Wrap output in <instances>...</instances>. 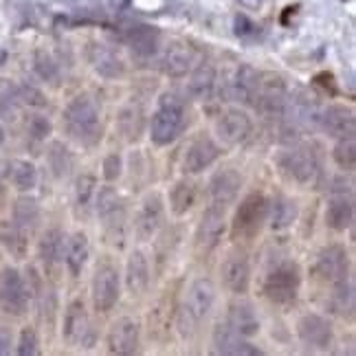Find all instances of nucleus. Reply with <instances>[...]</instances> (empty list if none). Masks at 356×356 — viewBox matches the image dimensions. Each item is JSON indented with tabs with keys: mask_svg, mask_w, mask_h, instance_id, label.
<instances>
[{
	"mask_svg": "<svg viewBox=\"0 0 356 356\" xmlns=\"http://www.w3.org/2000/svg\"><path fill=\"white\" fill-rule=\"evenodd\" d=\"M297 337L308 350L325 352L334 343V327L325 317L317 312H306L301 314L297 321Z\"/></svg>",
	"mask_w": 356,
	"mask_h": 356,
	"instance_id": "ddd939ff",
	"label": "nucleus"
},
{
	"mask_svg": "<svg viewBox=\"0 0 356 356\" xmlns=\"http://www.w3.org/2000/svg\"><path fill=\"white\" fill-rule=\"evenodd\" d=\"M187 126L185 104L176 92H163L159 108L149 119V139L154 145L165 147L183 134Z\"/></svg>",
	"mask_w": 356,
	"mask_h": 356,
	"instance_id": "f03ea898",
	"label": "nucleus"
},
{
	"mask_svg": "<svg viewBox=\"0 0 356 356\" xmlns=\"http://www.w3.org/2000/svg\"><path fill=\"white\" fill-rule=\"evenodd\" d=\"M240 189H242V176L234 168L218 170L211 176V181H209L211 202L222 204V207H227V204H231V202H236Z\"/></svg>",
	"mask_w": 356,
	"mask_h": 356,
	"instance_id": "b1692460",
	"label": "nucleus"
},
{
	"mask_svg": "<svg viewBox=\"0 0 356 356\" xmlns=\"http://www.w3.org/2000/svg\"><path fill=\"white\" fill-rule=\"evenodd\" d=\"M121 170H123V161H121V156L117 152H111L104 159V178L108 183L119 181Z\"/></svg>",
	"mask_w": 356,
	"mask_h": 356,
	"instance_id": "de8ad7c7",
	"label": "nucleus"
},
{
	"mask_svg": "<svg viewBox=\"0 0 356 356\" xmlns=\"http://www.w3.org/2000/svg\"><path fill=\"white\" fill-rule=\"evenodd\" d=\"M16 352L20 356H35V354H40V339H38L33 327H29V325L22 327V332L18 337V348H16Z\"/></svg>",
	"mask_w": 356,
	"mask_h": 356,
	"instance_id": "c03bdc74",
	"label": "nucleus"
},
{
	"mask_svg": "<svg viewBox=\"0 0 356 356\" xmlns=\"http://www.w3.org/2000/svg\"><path fill=\"white\" fill-rule=\"evenodd\" d=\"M62 126L73 141H77L84 147L97 145L102 139L99 111L86 95H77L75 99L66 104L64 113H62Z\"/></svg>",
	"mask_w": 356,
	"mask_h": 356,
	"instance_id": "f257e3e1",
	"label": "nucleus"
},
{
	"mask_svg": "<svg viewBox=\"0 0 356 356\" xmlns=\"http://www.w3.org/2000/svg\"><path fill=\"white\" fill-rule=\"evenodd\" d=\"M196 62V51L185 40H174L163 53V71L170 77H185Z\"/></svg>",
	"mask_w": 356,
	"mask_h": 356,
	"instance_id": "393cba45",
	"label": "nucleus"
},
{
	"mask_svg": "<svg viewBox=\"0 0 356 356\" xmlns=\"http://www.w3.org/2000/svg\"><path fill=\"white\" fill-rule=\"evenodd\" d=\"M297 202L284 194H275L268 200V216L266 220L273 231H284L295 225L297 220Z\"/></svg>",
	"mask_w": 356,
	"mask_h": 356,
	"instance_id": "c756f323",
	"label": "nucleus"
},
{
	"mask_svg": "<svg viewBox=\"0 0 356 356\" xmlns=\"http://www.w3.org/2000/svg\"><path fill=\"white\" fill-rule=\"evenodd\" d=\"M11 346H13V337H11V330L7 325H0V356H5L11 352Z\"/></svg>",
	"mask_w": 356,
	"mask_h": 356,
	"instance_id": "8fccbe9b",
	"label": "nucleus"
},
{
	"mask_svg": "<svg viewBox=\"0 0 356 356\" xmlns=\"http://www.w3.org/2000/svg\"><path fill=\"white\" fill-rule=\"evenodd\" d=\"M220 282H222V289L234 295L249 293L251 262H249V257H246V253L234 251L225 257V262L220 264Z\"/></svg>",
	"mask_w": 356,
	"mask_h": 356,
	"instance_id": "dca6fc26",
	"label": "nucleus"
},
{
	"mask_svg": "<svg viewBox=\"0 0 356 356\" xmlns=\"http://www.w3.org/2000/svg\"><path fill=\"white\" fill-rule=\"evenodd\" d=\"M240 3L244 7H249V9H257V7H262L264 5V0H240Z\"/></svg>",
	"mask_w": 356,
	"mask_h": 356,
	"instance_id": "603ef678",
	"label": "nucleus"
},
{
	"mask_svg": "<svg viewBox=\"0 0 356 356\" xmlns=\"http://www.w3.org/2000/svg\"><path fill=\"white\" fill-rule=\"evenodd\" d=\"M0 242H3L5 249L16 257V259H24L26 251H29V242H26V231H22L16 225H9L0 231Z\"/></svg>",
	"mask_w": 356,
	"mask_h": 356,
	"instance_id": "ea45409f",
	"label": "nucleus"
},
{
	"mask_svg": "<svg viewBox=\"0 0 356 356\" xmlns=\"http://www.w3.org/2000/svg\"><path fill=\"white\" fill-rule=\"evenodd\" d=\"M5 139H7V134H5V128H3V126H0V147H3V145H5Z\"/></svg>",
	"mask_w": 356,
	"mask_h": 356,
	"instance_id": "864d4df0",
	"label": "nucleus"
},
{
	"mask_svg": "<svg viewBox=\"0 0 356 356\" xmlns=\"http://www.w3.org/2000/svg\"><path fill=\"white\" fill-rule=\"evenodd\" d=\"M332 159L343 172H352L356 165V145L354 136H346V139H337V145L332 149Z\"/></svg>",
	"mask_w": 356,
	"mask_h": 356,
	"instance_id": "79ce46f5",
	"label": "nucleus"
},
{
	"mask_svg": "<svg viewBox=\"0 0 356 356\" xmlns=\"http://www.w3.org/2000/svg\"><path fill=\"white\" fill-rule=\"evenodd\" d=\"M26 130H29L31 139H35V141H47L49 136H51V132H53V126H51L49 117H44V115H33L29 119V126H26Z\"/></svg>",
	"mask_w": 356,
	"mask_h": 356,
	"instance_id": "a18cd8bd",
	"label": "nucleus"
},
{
	"mask_svg": "<svg viewBox=\"0 0 356 356\" xmlns=\"http://www.w3.org/2000/svg\"><path fill=\"white\" fill-rule=\"evenodd\" d=\"M222 149L209 134H198L194 141L189 143L187 152L183 156V170L187 174H200L207 168H211L213 163L220 159Z\"/></svg>",
	"mask_w": 356,
	"mask_h": 356,
	"instance_id": "a211bd4d",
	"label": "nucleus"
},
{
	"mask_svg": "<svg viewBox=\"0 0 356 356\" xmlns=\"http://www.w3.org/2000/svg\"><path fill=\"white\" fill-rule=\"evenodd\" d=\"M9 181L18 191H31L38 185V170L33 163L16 159L9 163Z\"/></svg>",
	"mask_w": 356,
	"mask_h": 356,
	"instance_id": "4c0bfd02",
	"label": "nucleus"
},
{
	"mask_svg": "<svg viewBox=\"0 0 356 356\" xmlns=\"http://www.w3.org/2000/svg\"><path fill=\"white\" fill-rule=\"evenodd\" d=\"M354 222V196H352V185H337L332 187L330 200L325 207V225L337 234H343Z\"/></svg>",
	"mask_w": 356,
	"mask_h": 356,
	"instance_id": "2eb2a0df",
	"label": "nucleus"
},
{
	"mask_svg": "<svg viewBox=\"0 0 356 356\" xmlns=\"http://www.w3.org/2000/svg\"><path fill=\"white\" fill-rule=\"evenodd\" d=\"M90 291H92L90 295H92L95 310L97 312L113 310L121 297V273L117 264H113L111 259H102V262L95 266Z\"/></svg>",
	"mask_w": 356,
	"mask_h": 356,
	"instance_id": "6e6552de",
	"label": "nucleus"
},
{
	"mask_svg": "<svg viewBox=\"0 0 356 356\" xmlns=\"http://www.w3.org/2000/svg\"><path fill=\"white\" fill-rule=\"evenodd\" d=\"M18 99L26 106H31V108H44L49 104V99L44 97V92L31 86V84H22L18 88Z\"/></svg>",
	"mask_w": 356,
	"mask_h": 356,
	"instance_id": "49530a36",
	"label": "nucleus"
},
{
	"mask_svg": "<svg viewBox=\"0 0 356 356\" xmlns=\"http://www.w3.org/2000/svg\"><path fill=\"white\" fill-rule=\"evenodd\" d=\"M301 289V268L293 259H282L273 266L262 284L266 299L275 306H291Z\"/></svg>",
	"mask_w": 356,
	"mask_h": 356,
	"instance_id": "39448f33",
	"label": "nucleus"
},
{
	"mask_svg": "<svg viewBox=\"0 0 356 356\" xmlns=\"http://www.w3.org/2000/svg\"><path fill=\"white\" fill-rule=\"evenodd\" d=\"M106 343H108V352L111 354H119V356L136 354L141 346L139 323L130 317H119L117 321H113L111 330H108Z\"/></svg>",
	"mask_w": 356,
	"mask_h": 356,
	"instance_id": "f3484780",
	"label": "nucleus"
},
{
	"mask_svg": "<svg viewBox=\"0 0 356 356\" xmlns=\"http://www.w3.org/2000/svg\"><path fill=\"white\" fill-rule=\"evenodd\" d=\"M227 231V207L211 202L207 209L202 211L200 222L196 229V246L202 253H211Z\"/></svg>",
	"mask_w": 356,
	"mask_h": 356,
	"instance_id": "4468645a",
	"label": "nucleus"
},
{
	"mask_svg": "<svg viewBox=\"0 0 356 356\" xmlns=\"http://www.w3.org/2000/svg\"><path fill=\"white\" fill-rule=\"evenodd\" d=\"M257 79H259V73L251 64H240L236 68V73L231 75V79H229L227 95L234 102L253 108L255 97H257Z\"/></svg>",
	"mask_w": 356,
	"mask_h": 356,
	"instance_id": "4be33fe9",
	"label": "nucleus"
},
{
	"mask_svg": "<svg viewBox=\"0 0 356 356\" xmlns=\"http://www.w3.org/2000/svg\"><path fill=\"white\" fill-rule=\"evenodd\" d=\"M95 196H97V178L92 174H81L75 181V209L81 213H88L92 207Z\"/></svg>",
	"mask_w": 356,
	"mask_h": 356,
	"instance_id": "58836bf2",
	"label": "nucleus"
},
{
	"mask_svg": "<svg viewBox=\"0 0 356 356\" xmlns=\"http://www.w3.org/2000/svg\"><path fill=\"white\" fill-rule=\"evenodd\" d=\"M277 163L282 172L301 187H314L323 176L321 154L317 152V147L310 143L286 149V152L280 154Z\"/></svg>",
	"mask_w": 356,
	"mask_h": 356,
	"instance_id": "20e7f679",
	"label": "nucleus"
},
{
	"mask_svg": "<svg viewBox=\"0 0 356 356\" xmlns=\"http://www.w3.org/2000/svg\"><path fill=\"white\" fill-rule=\"evenodd\" d=\"M227 323L234 327V330L246 339H251L259 332V317L255 308L249 304V301H234L229 306V314H227Z\"/></svg>",
	"mask_w": 356,
	"mask_h": 356,
	"instance_id": "c85d7f7f",
	"label": "nucleus"
},
{
	"mask_svg": "<svg viewBox=\"0 0 356 356\" xmlns=\"http://www.w3.org/2000/svg\"><path fill=\"white\" fill-rule=\"evenodd\" d=\"M165 225V202L159 191H149L141 200L139 209L134 216V236L139 242H149L161 227Z\"/></svg>",
	"mask_w": 356,
	"mask_h": 356,
	"instance_id": "9b49d317",
	"label": "nucleus"
},
{
	"mask_svg": "<svg viewBox=\"0 0 356 356\" xmlns=\"http://www.w3.org/2000/svg\"><path fill=\"white\" fill-rule=\"evenodd\" d=\"M119 126L128 139H139V134L143 132V113L134 106L126 108L119 117Z\"/></svg>",
	"mask_w": 356,
	"mask_h": 356,
	"instance_id": "37998d69",
	"label": "nucleus"
},
{
	"mask_svg": "<svg viewBox=\"0 0 356 356\" xmlns=\"http://www.w3.org/2000/svg\"><path fill=\"white\" fill-rule=\"evenodd\" d=\"M62 339L73 348H92L95 343V327L86 312V304L81 299H73L66 306Z\"/></svg>",
	"mask_w": 356,
	"mask_h": 356,
	"instance_id": "9d476101",
	"label": "nucleus"
},
{
	"mask_svg": "<svg viewBox=\"0 0 356 356\" xmlns=\"http://www.w3.org/2000/svg\"><path fill=\"white\" fill-rule=\"evenodd\" d=\"M289 99V88L286 81L277 73H259L257 79V97H255V111L266 117H280L284 111V104Z\"/></svg>",
	"mask_w": 356,
	"mask_h": 356,
	"instance_id": "f8f14e48",
	"label": "nucleus"
},
{
	"mask_svg": "<svg viewBox=\"0 0 356 356\" xmlns=\"http://www.w3.org/2000/svg\"><path fill=\"white\" fill-rule=\"evenodd\" d=\"M268 216V198L259 191H251L242 198L231 222L234 240H253L262 231Z\"/></svg>",
	"mask_w": 356,
	"mask_h": 356,
	"instance_id": "0eeeda50",
	"label": "nucleus"
},
{
	"mask_svg": "<svg viewBox=\"0 0 356 356\" xmlns=\"http://www.w3.org/2000/svg\"><path fill=\"white\" fill-rule=\"evenodd\" d=\"M196 202V185L183 178L170 189V209L174 216H185Z\"/></svg>",
	"mask_w": 356,
	"mask_h": 356,
	"instance_id": "e433bc0d",
	"label": "nucleus"
},
{
	"mask_svg": "<svg viewBox=\"0 0 356 356\" xmlns=\"http://www.w3.org/2000/svg\"><path fill=\"white\" fill-rule=\"evenodd\" d=\"M16 115H18V108H16V104H13V99H5V97L0 99V117L7 119V121H13Z\"/></svg>",
	"mask_w": 356,
	"mask_h": 356,
	"instance_id": "3c124183",
	"label": "nucleus"
},
{
	"mask_svg": "<svg viewBox=\"0 0 356 356\" xmlns=\"http://www.w3.org/2000/svg\"><path fill=\"white\" fill-rule=\"evenodd\" d=\"M64 244H66V236L60 227H51L44 231L38 242V255L44 268L53 270L64 262Z\"/></svg>",
	"mask_w": 356,
	"mask_h": 356,
	"instance_id": "bb28decb",
	"label": "nucleus"
},
{
	"mask_svg": "<svg viewBox=\"0 0 356 356\" xmlns=\"http://www.w3.org/2000/svg\"><path fill=\"white\" fill-rule=\"evenodd\" d=\"M95 209H97L102 229L113 244H123L126 238V225H128V207L126 200L115 187H102L95 196Z\"/></svg>",
	"mask_w": 356,
	"mask_h": 356,
	"instance_id": "423d86ee",
	"label": "nucleus"
},
{
	"mask_svg": "<svg viewBox=\"0 0 356 356\" xmlns=\"http://www.w3.org/2000/svg\"><path fill=\"white\" fill-rule=\"evenodd\" d=\"M211 339H213V350L218 354H231V356H257V354H262V350H259L257 346H253L246 337L238 334L227 321L216 323Z\"/></svg>",
	"mask_w": 356,
	"mask_h": 356,
	"instance_id": "412c9836",
	"label": "nucleus"
},
{
	"mask_svg": "<svg viewBox=\"0 0 356 356\" xmlns=\"http://www.w3.org/2000/svg\"><path fill=\"white\" fill-rule=\"evenodd\" d=\"M253 130V121L246 111L240 108H229L220 115L216 123V132L220 136V141L227 145H240L249 139V134Z\"/></svg>",
	"mask_w": 356,
	"mask_h": 356,
	"instance_id": "6ab92c4d",
	"label": "nucleus"
},
{
	"mask_svg": "<svg viewBox=\"0 0 356 356\" xmlns=\"http://www.w3.org/2000/svg\"><path fill=\"white\" fill-rule=\"evenodd\" d=\"M253 33H255V24L246 16H238L236 18V35L238 38H249Z\"/></svg>",
	"mask_w": 356,
	"mask_h": 356,
	"instance_id": "09e8293b",
	"label": "nucleus"
},
{
	"mask_svg": "<svg viewBox=\"0 0 356 356\" xmlns=\"http://www.w3.org/2000/svg\"><path fill=\"white\" fill-rule=\"evenodd\" d=\"M31 293L18 268L5 266L0 270V308L11 317H22L29 310Z\"/></svg>",
	"mask_w": 356,
	"mask_h": 356,
	"instance_id": "1a4fd4ad",
	"label": "nucleus"
},
{
	"mask_svg": "<svg viewBox=\"0 0 356 356\" xmlns=\"http://www.w3.org/2000/svg\"><path fill=\"white\" fill-rule=\"evenodd\" d=\"M126 42L136 58L149 60L159 53L161 35H159V29H154V26H149V24H134L126 33Z\"/></svg>",
	"mask_w": 356,
	"mask_h": 356,
	"instance_id": "a878e982",
	"label": "nucleus"
},
{
	"mask_svg": "<svg viewBox=\"0 0 356 356\" xmlns=\"http://www.w3.org/2000/svg\"><path fill=\"white\" fill-rule=\"evenodd\" d=\"M90 64H92L95 71L106 79H117L123 75V71H126V68H123V62L115 56L113 51H108L104 47L90 49Z\"/></svg>",
	"mask_w": 356,
	"mask_h": 356,
	"instance_id": "72a5a7b5",
	"label": "nucleus"
},
{
	"mask_svg": "<svg viewBox=\"0 0 356 356\" xmlns=\"http://www.w3.org/2000/svg\"><path fill=\"white\" fill-rule=\"evenodd\" d=\"M149 284V262L143 251H132L126 264V289L132 295H141Z\"/></svg>",
	"mask_w": 356,
	"mask_h": 356,
	"instance_id": "2f4dec72",
	"label": "nucleus"
},
{
	"mask_svg": "<svg viewBox=\"0 0 356 356\" xmlns=\"http://www.w3.org/2000/svg\"><path fill=\"white\" fill-rule=\"evenodd\" d=\"M317 275L325 282H341L350 275V255L343 244H327L317 255Z\"/></svg>",
	"mask_w": 356,
	"mask_h": 356,
	"instance_id": "aec40b11",
	"label": "nucleus"
},
{
	"mask_svg": "<svg viewBox=\"0 0 356 356\" xmlns=\"http://www.w3.org/2000/svg\"><path fill=\"white\" fill-rule=\"evenodd\" d=\"M216 301V286L209 277H198L189 284L178 312V327L183 337H191L196 327L207 319Z\"/></svg>",
	"mask_w": 356,
	"mask_h": 356,
	"instance_id": "7ed1b4c3",
	"label": "nucleus"
},
{
	"mask_svg": "<svg viewBox=\"0 0 356 356\" xmlns=\"http://www.w3.org/2000/svg\"><path fill=\"white\" fill-rule=\"evenodd\" d=\"M88 255H90V244H88L86 234L75 231V234L64 244V262H66V268L73 277H77L79 273L84 270V266L88 262Z\"/></svg>",
	"mask_w": 356,
	"mask_h": 356,
	"instance_id": "7c9ffc66",
	"label": "nucleus"
},
{
	"mask_svg": "<svg viewBox=\"0 0 356 356\" xmlns=\"http://www.w3.org/2000/svg\"><path fill=\"white\" fill-rule=\"evenodd\" d=\"M216 81H218V75L211 64H200L198 68H194L187 81V90L191 95V99L200 104L211 102L216 95Z\"/></svg>",
	"mask_w": 356,
	"mask_h": 356,
	"instance_id": "cd10ccee",
	"label": "nucleus"
},
{
	"mask_svg": "<svg viewBox=\"0 0 356 356\" xmlns=\"http://www.w3.org/2000/svg\"><path fill=\"white\" fill-rule=\"evenodd\" d=\"M47 161H49V168L56 178H66L75 165L73 152L62 141H51V145L47 149Z\"/></svg>",
	"mask_w": 356,
	"mask_h": 356,
	"instance_id": "f704fd0d",
	"label": "nucleus"
},
{
	"mask_svg": "<svg viewBox=\"0 0 356 356\" xmlns=\"http://www.w3.org/2000/svg\"><path fill=\"white\" fill-rule=\"evenodd\" d=\"M334 291L330 297V308L339 314V317H354V308H356V295H354V280L352 275H348L346 280L334 282Z\"/></svg>",
	"mask_w": 356,
	"mask_h": 356,
	"instance_id": "473e14b6",
	"label": "nucleus"
},
{
	"mask_svg": "<svg viewBox=\"0 0 356 356\" xmlns=\"http://www.w3.org/2000/svg\"><path fill=\"white\" fill-rule=\"evenodd\" d=\"M33 71L40 79L47 81V84H51V86H58L60 79H62L60 64L53 60V56L47 51H38L33 56Z\"/></svg>",
	"mask_w": 356,
	"mask_h": 356,
	"instance_id": "a19ab883",
	"label": "nucleus"
},
{
	"mask_svg": "<svg viewBox=\"0 0 356 356\" xmlns=\"http://www.w3.org/2000/svg\"><path fill=\"white\" fill-rule=\"evenodd\" d=\"M319 123L325 130V134L332 136V139H346V136H354V132H356L354 111L348 106H341V104L327 106L319 115Z\"/></svg>",
	"mask_w": 356,
	"mask_h": 356,
	"instance_id": "5701e85b",
	"label": "nucleus"
},
{
	"mask_svg": "<svg viewBox=\"0 0 356 356\" xmlns=\"http://www.w3.org/2000/svg\"><path fill=\"white\" fill-rule=\"evenodd\" d=\"M40 222V204L31 196H20L13 202V225L22 231H33Z\"/></svg>",
	"mask_w": 356,
	"mask_h": 356,
	"instance_id": "c9c22d12",
	"label": "nucleus"
}]
</instances>
